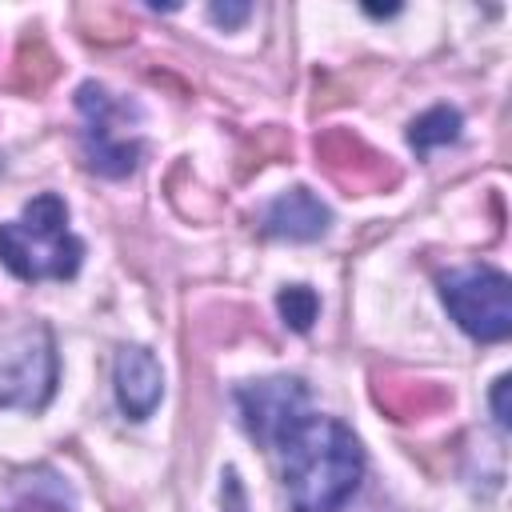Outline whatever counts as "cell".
Listing matches in <instances>:
<instances>
[{
	"mask_svg": "<svg viewBox=\"0 0 512 512\" xmlns=\"http://www.w3.org/2000/svg\"><path fill=\"white\" fill-rule=\"evenodd\" d=\"M276 448L292 512H336L364 476L360 440L332 416H300Z\"/></svg>",
	"mask_w": 512,
	"mask_h": 512,
	"instance_id": "obj_1",
	"label": "cell"
},
{
	"mask_svg": "<svg viewBox=\"0 0 512 512\" xmlns=\"http://www.w3.org/2000/svg\"><path fill=\"white\" fill-rule=\"evenodd\" d=\"M84 244L68 232V208L56 192L24 204L20 220L0 224V264L20 280H72Z\"/></svg>",
	"mask_w": 512,
	"mask_h": 512,
	"instance_id": "obj_2",
	"label": "cell"
},
{
	"mask_svg": "<svg viewBox=\"0 0 512 512\" xmlns=\"http://www.w3.org/2000/svg\"><path fill=\"white\" fill-rule=\"evenodd\" d=\"M440 296L452 312V320L472 336V340H504L512 332V288L508 276L484 264L456 268L440 276Z\"/></svg>",
	"mask_w": 512,
	"mask_h": 512,
	"instance_id": "obj_3",
	"label": "cell"
},
{
	"mask_svg": "<svg viewBox=\"0 0 512 512\" xmlns=\"http://www.w3.org/2000/svg\"><path fill=\"white\" fill-rule=\"evenodd\" d=\"M56 392V344L44 324H24L0 340V408L40 412Z\"/></svg>",
	"mask_w": 512,
	"mask_h": 512,
	"instance_id": "obj_4",
	"label": "cell"
},
{
	"mask_svg": "<svg viewBox=\"0 0 512 512\" xmlns=\"http://www.w3.org/2000/svg\"><path fill=\"white\" fill-rule=\"evenodd\" d=\"M76 108L84 116V156L88 168L100 176H128L140 160V144L120 136V120H128V104L112 100V92L104 84H80L76 88Z\"/></svg>",
	"mask_w": 512,
	"mask_h": 512,
	"instance_id": "obj_5",
	"label": "cell"
},
{
	"mask_svg": "<svg viewBox=\"0 0 512 512\" xmlns=\"http://www.w3.org/2000/svg\"><path fill=\"white\" fill-rule=\"evenodd\" d=\"M316 164L348 192V196H368V192H384L400 180L396 164L376 152L372 144H364L356 132L348 128H324L316 136Z\"/></svg>",
	"mask_w": 512,
	"mask_h": 512,
	"instance_id": "obj_6",
	"label": "cell"
},
{
	"mask_svg": "<svg viewBox=\"0 0 512 512\" xmlns=\"http://www.w3.org/2000/svg\"><path fill=\"white\" fill-rule=\"evenodd\" d=\"M236 404L248 436L264 448H276L288 436V428L300 416H308V388L300 376H268V380L240 384Z\"/></svg>",
	"mask_w": 512,
	"mask_h": 512,
	"instance_id": "obj_7",
	"label": "cell"
},
{
	"mask_svg": "<svg viewBox=\"0 0 512 512\" xmlns=\"http://www.w3.org/2000/svg\"><path fill=\"white\" fill-rule=\"evenodd\" d=\"M372 400L384 416L408 424V420H428V416H440L452 408V392L436 380H424V376H408V372H396V368H376L372 372Z\"/></svg>",
	"mask_w": 512,
	"mask_h": 512,
	"instance_id": "obj_8",
	"label": "cell"
},
{
	"mask_svg": "<svg viewBox=\"0 0 512 512\" xmlns=\"http://www.w3.org/2000/svg\"><path fill=\"white\" fill-rule=\"evenodd\" d=\"M112 384H116V404L128 420L152 416L160 396H164V372H160L156 356L148 348H136V344H124L116 352Z\"/></svg>",
	"mask_w": 512,
	"mask_h": 512,
	"instance_id": "obj_9",
	"label": "cell"
},
{
	"mask_svg": "<svg viewBox=\"0 0 512 512\" xmlns=\"http://www.w3.org/2000/svg\"><path fill=\"white\" fill-rule=\"evenodd\" d=\"M328 224H332L328 204L316 192H308L304 184L280 192L264 208V220H260V228L268 236H276V240H316V236L328 232Z\"/></svg>",
	"mask_w": 512,
	"mask_h": 512,
	"instance_id": "obj_10",
	"label": "cell"
},
{
	"mask_svg": "<svg viewBox=\"0 0 512 512\" xmlns=\"http://www.w3.org/2000/svg\"><path fill=\"white\" fill-rule=\"evenodd\" d=\"M52 76H56V56L48 52V44L40 36H24L20 48H16L12 72H8V88H16V92H40Z\"/></svg>",
	"mask_w": 512,
	"mask_h": 512,
	"instance_id": "obj_11",
	"label": "cell"
},
{
	"mask_svg": "<svg viewBox=\"0 0 512 512\" xmlns=\"http://www.w3.org/2000/svg\"><path fill=\"white\" fill-rule=\"evenodd\" d=\"M460 136V112L456 108H428L424 116H416L412 124H408V144L416 148V152H428V148H436V144H452Z\"/></svg>",
	"mask_w": 512,
	"mask_h": 512,
	"instance_id": "obj_12",
	"label": "cell"
},
{
	"mask_svg": "<svg viewBox=\"0 0 512 512\" xmlns=\"http://www.w3.org/2000/svg\"><path fill=\"white\" fill-rule=\"evenodd\" d=\"M276 308H280V316H284V324L292 332H308L316 312H320V300H316V292L308 284H288V288H280Z\"/></svg>",
	"mask_w": 512,
	"mask_h": 512,
	"instance_id": "obj_13",
	"label": "cell"
},
{
	"mask_svg": "<svg viewBox=\"0 0 512 512\" xmlns=\"http://www.w3.org/2000/svg\"><path fill=\"white\" fill-rule=\"evenodd\" d=\"M208 16H212V24H220V28H240V24L252 16V8H248V4H212Z\"/></svg>",
	"mask_w": 512,
	"mask_h": 512,
	"instance_id": "obj_14",
	"label": "cell"
},
{
	"mask_svg": "<svg viewBox=\"0 0 512 512\" xmlns=\"http://www.w3.org/2000/svg\"><path fill=\"white\" fill-rule=\"evenodd\" d=\"M508 388H512V380H508V376H500V380L492 384V416H496V424H500V428H508V424H512V412H508Z\"/></svg>",
	"mask_w": 512,
	"mask_h": 512,
	"instance_id": "obj_15",
	"label": "cell"
},
{
	"mask_svg": "<svg viewBox=\"0 0 512 512\" xmlns=\"http://www.w3.org/2000/svg\"><path fill=\"white\" fill-rule=\"evenodd\" d=\"M12 512H68V508H64V500H60V496H52V500H48V496L32 492V496H24Z\"/></svg>",
	"mask_w": 512,
	"mask_h": 512,
	"instance_id": "obj_16",
	"label": "cell"
},
{
	"mask_svg": "<svg viewBox=\"0 0 512 512\" xmlns=\"http://www.w3.org/2000/svg\"><path fill=\"white\" fill-rule=\"evenodd\" d=\"M224 488H228V512H244L240 488H236V472H224Z\"/></svg>",
	"mask_w": 512,
	"mask_h": 512,
	"instance_id": "obj_17",
	"label": "cell"
}]
</instances>
